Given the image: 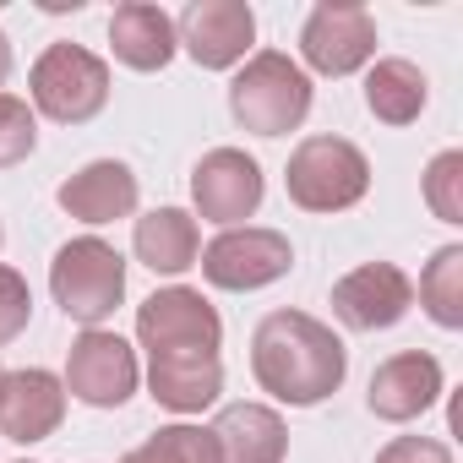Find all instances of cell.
<instances>
[{"mask_svg": "<svg viewBox=\"0 0 463 463\" xmlns=\"http://www.w3.org/2000/svg\"><path fill=\"white\" fill-rule=\"evenodd\" d=\"M420 191H425V207L441 218V223H463V153L458 147H447V153H436L430 164H425V175H420Z\"/></svg>", "mask_w": 463, "mask_h": 463, "instance_id": "603a6c76", "label": "cell"}, {"mask_svg": "<svg viewBox=\"0 0 463 463\" xmlns=\"http://www.w3.org/2000/svg\"><path fill=\"white\" fill-rule=\"evenodd\" d=\"M39 147V115L28 99L17 93H0V169H17L28 164Z\"/></svg>", "mask_w": 463, "mask_h": 463, "instance_id": "cb8c5ba5", "label": "cell"}, {"mask_svg": "<svg viewBox=\"0 0 463 463\" xmlns=\"http://www.w3.org/2000/svg\"><path fill=\"white\" fill-rule=\"evenodd\" d=\"M414 300H420V311H425L436 327H447V333L463 327V246H458V241H447V246L430 251V262L420 268Z\"/></svg>", "mask_w": 463, "mask_h": 463, "instance_id": "44dd1931", "label": "cell"}, {"mask_svg": "<svg viewBox=\"0 0 463 463\" xmlns=\"http://www.w3.org/2000/svg\"><path fill=\"white\" fill-rule=\"evenodd\" d=\"M28 104L55 126H88L109 104V61L66 39L50 44L28 71Z\"/></svg>", "mask_w": 463, "mask_h": 463, "instance_id": "277c9868", "label": "cell"}, {"mask_svg": "<svg viewBox=\"0 0 463 463\" xmlns=\"http://www.w3.org/2000/svg\"><path fill=\"white\" fill-rule=\"evenodd\" d=\"M17 463H33V458H17Z\"/></svg>", "mask_w": 463, "mask_h": 463, "instance_id": "f546056e", "label": "cell"}, {"mask_svg": "<svg viewBox=\"0 0 463 463\" xmlns=\"http://www.w3.org/2000/svg\"><path fill=\"white\" fill-rule=\"evenodd\" d=\"M50 295L71 322L104 327L126 300V257L104 235H77L50 262Z\"/></svg>", "mask_w": 463, "mask_h": 463, "instance_id": "3957f363", "label": "cell"}, {"mask_svg": "<svg viewBox=\"0 0 463 463\" xmlns=\"http://www.w3.org/2000/svg\"><path fill=\"white\" fill-rule=\"evenodd\" d=\"M196 268L213 289L229 295H251L279 284L295 268V246L284 229H262V223H241V229H218V235L196 251Z\"/></svg>", "mask_w": 463, "mask_h": 463, "instance_id": "8992f818", "label": "cell"}, {"mask_svg": "<svg viewBox=\"0 0 463 463\" xmlns=\"http://www.w3.org/2000/svg\"><path fill=\"white\" fill-rule=\"evenodd\" d=\"M268 196V175L246 147H207L191 169V218H207L218 229H241L246 218H257Z\"/></svg>", "mask_w": 463, "mask_h": 463, "instance_id": "9c48e42d", "label": "cell"}, {"mask_svg": "<svg viewBox=\"0 0 463 463\" xmlns=\"http://www.w3.org/2000/svg\"><path fill=\"white\" fill-rule=\"evenodd\" d=\"M414 311V279L398 262H360L333 284V317L349 333H387Z\"/></svg>", "mask_w": 463, "mask_h": 463, "instance_id": "7c38bea8", "label": "cell"}, {"mask_svg": "<svg viewBox=\"0 0 463 463\" xmlns=\"http://www.w3.org/2000/svg\"><path fill=\"white\" fill-rule=\"evenodd\" d=\"M61 420H66V382L55 371L44 365L6 371V382H0V436L33 447V441H50Z\"/></svg>", "mask_w": 463, "mask_h": 463, "instance_id": "5bb4252c", "label": "cell"}, {"mask_svg": "<svg viewBox=\"0 0 463 463\" xmlns=\"http://www.w3.org/2000/svg\"><path fill=\"white\" fill-rule=\"evenodd\" d=\"M430 104V82L414 61L403 55H382L365 66V109L382 120V126H414Z\"/></svg>", "mask_w": 463, "mask_h": 463, "instance_id": "ffe728a7", "label": "cell"}, {"mask_svg": "<svg viewBox=\"0 0 463 463\" xmlns=\"http://www.w3.org/2000/svg\"><path fill=\"white\" fill-rule=\"evenodd\" d=\"M0 246H6V229H0Z\"/></svg>", "mask_w": 463, "mask_h": 463, "instance_id": "83f0119b", "label": "cell"}, {"mask_svg": "<svg viewBox=\"0 0 463 463\" xmlns=\"http://www.w3.org/2000/svg\"><path fill=\"white\" fill-rule=\"evenodd\" d=\"M147 392L169 414H202L223 398V360L213 349H169L147 354Z\"/></svg>", "mask_w": 463, "mask_h": 463, "instance_id": "2e32d148", "label": "cell"}, {"mask_svg": "<svg viewBox=\"0 0 463 463\" xmlns=\"http://www.w3.org/2000/svg\"><path fill=\"white\" fill-rule=\"evenodd\" d=\"M137 344L147 354H169V349H213L218 354L223 317H218V306L202 289L169 284V289H153L137 306Z\"/></svg>", "mask_w": 463, "mask_h": 463, "instance_id": "8fae6325", "label": "cell"}, {"mask_svg": "<svg viewBox=\"0 0 463 463\" xmlns=\"http://www.w3.org/2000/svg\"><path fill=\"white\" fill-rule=\"evenodd\" d=\"M55 202H61L66 218H77V223H88V229H104V223L137 213L142 185H137V175H131L126 158H93V164H82L77 175L61 180Z\"/></svg>", "mask_w": 463, "mask_h": 463, "instance_id": "9a60e30c", "label": "cell"}, {"mask_svg": "<svg viewBox=\"0 0 463 463\" xmlns=\"http://www.w3.org/2000/svg\"><path fill=\"white\" fill-rule=\"evenodd\" d=\"M251 376L273 403L317 409L344 387L349 349L311 311H268L251 333Z\"/></svg>", "mask_w": 463, "mask_h": 463, "instance_id": "6da1fadb", "label": "cell"}, {"mask_svg": "<svg viewBox=\"0 0 463 463\" xmlns=\"http://www.w3.org/2000/svg\"><path fill=\"white\" fill-rule=\"evenodd\" d=\"M311 104H317V88L300 71V61L284 55V50H257L246 66H235V77H229V115H235V126L251 131V137L300 131Z\"/></svg>", "mask_w": 463, "mask_h": 463, "instance_id": "7a4b0ae2", "label": "cell"}, {"mask_svg": "<svg viewBox=\"0 0 463 463\" xmlns=\"http://www.w3.org/2000/svg\"><path fill=\"white\" fill-rule=\"evenodd\" d=\"M109 50L126 71H164L180 55L175 17L164 6H153V0H126L109 17Z\"/></svg>", "mask_w": 463, "mask_h": 463, "instance_id": "ac0fdd59", "label": "cell"}, {"mask_svg": "<svg viewBox=\"0 0 463 463\" xmlns=\"http://www.w3.org/2000/svg\"><path fill=\"white\" fill-rule=\"evenodd\" d=\"M6 77H12V39L0 28V93H6Z\"/></svg>", "mask_w": 463, "mask_h": 463, "instance_id": "4316f807", "label": "cell"}, {"mask_svg": "<svg viewBox=\"0 0 463 463\" xmlns=\"http://www.w3.org/2000/svg\"><path fill=\"white\" fill-rule=\"evenodd\" d=\"M61 382H66V398H77V403H88V409H120V403H131V392L142 387V360H137V349H131L120 333H109V327H82V333L71 338V349H66Z\"/></svg>", "mask_w": 463, "mask_h": 463, "instance_id": "ba28073f", "label": "cell"}, {"mask_svg": "<svg viewBox=\"0 0 463 463\" xmlns=\"http://www.w3.org/2000/svg\"><path fill=\"white\" fill-rule=\"evenodd\" d=\"M28 322H33V289H28V279L17 268L0 262V349L12 338H23Z\"/></svg>", "mask_w": 463, "mask_h": 463, "instance_id": "d4e9b609", "label": "cell"}, {"mask_svg": "<svg viewBox=\"0 0 463 463\" xmlns=\"http://www.w3.org/2000/svg\"><path fill=\"white\" fill-rule=\"evenodd\" d=\"M371 463H452V447L436 436H392Z\"/></svg>", "mask_w": 463, "mask_h": 463, "instance_id": "484cf974", "label": "cell"}, {"mask_svg": "<svg viewBox=\"0 0 463 463\" xmlns=\"http://www.w3.org/2000/svg\"><path fill=\"white\" fill-rule=\"evenodd\" d=\"M447 392V371L430 349H398L387 354L376 371H371V387H365V409L387 425H409L420 420L425 409H436Z\"/></svg>", "mask_w": 463, "mask_h": 463, "instance_id": "4fadbf2b", "label": "cell"}, {"mask_svg": "<svg viewBox=\"0 0 463 463\" xmlns=\"http://www.w3.org/2000/svg\"><path fill=\"white\" fill-rule=\"evenodd\" d=\"M175 39L202 71H235L257 55V12L246 0H191L175 17Z\"/></svg>", "mask_w": 463, "mask_h": 463, "instance_id": "30bf717a", "label": "cell"}, {"mask_svg": "<svg viewBox=\"0 0 463 463\" xmlns=\"http://www.w3.org/2000/svg\"><path fill=\"white\" fill-rule=\"evenodd\" d=\"M131 251L147 273L158 279H180L185 268H196V251H202V229L185 207H147L137 223H131Z\"/></svg>", "mask_w": 463, "mask_h": 463, "instance_id": "d6986e66", "label": "cell"}, {"mask_svg": "<svg viewBox=\"0 0 463 463\" xmlns=\"http://www.w3.org/2000/svg\"><path fill=\"white\" fill-rule=\"evenodd\" d=\"M376 61V17L360 0H317L300 23L306 77H354Z\"/></svg>", "mask_w": 463, "mask_h": 463, "instance_id": "52a82bcc", "label": "cell"}, {"mask_svg": "<svg viewBox=\"0 0 463 463\" xmlns=\"http://www.w3.org/2000/svg\"><path fill=\"white\" fill-rule=\"evenodd\" d=\"M120 463H223V458H218V441H213L207 425L175 420V425L153 430L142 447H131Z\"/></svg>", "mask_w": 463, "mask_h": 463, "instance_id": "7402d4cb", "label": "cell"}, {"mask_svg": "<svg viewBox=\"0 0 463 463\" xmlns=\"http://www.w3.org/2000/svg\"><path fill=\"white\" fill-rule=\"evenodd\" d=\"M0 382H6V365H0Z\"/></svg>", "mask_w": 463, "mask_h": 463, "instance_id": "f1b7e54d", "label": "cell"}, {"mask_svg": "<svg viewBox=\"0 0 463 463\" xmlns=\"http://www.w3.org/2000/svg\"><path fill=\"white\" fill-rule=\"evenodd\" d=\"M207 430L223 463H284L289 458V425L273 403H223Z\"/></svg>", "mask_w": 463, "mask_h": 463, "instance_id": "e0dca14e", "label": "cell"}, {"mask_svg": "<svg viewBox=\"0 0 463 463\" xmlns=\"http://www.w3.org/2000/svg\"><path fill=\"white\" fill-rule=\"evenodd\" d=\"M284 191L300 213H349L371 191V158L349 137H306L284 164Z\"/></svg>", "mask_w": 463, "mask_h": 463, "instance_id": "5b68a950", "label": "cell"}]
</instances>
